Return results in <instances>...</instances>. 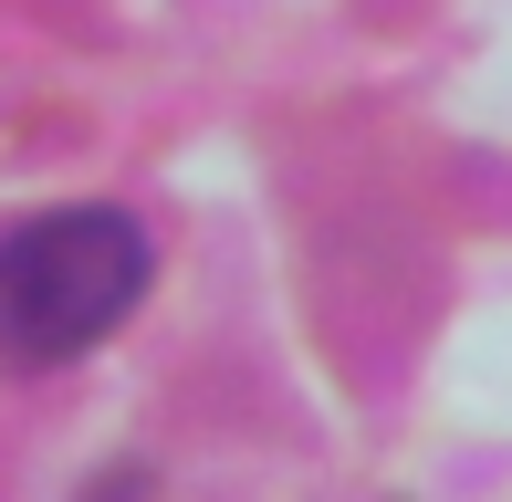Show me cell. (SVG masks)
Segmentation results:
<instances>
[{
    "label": "cell",
    "mask_w": 512,
    "mask_h": 502,
    "mask_svg": "<svg viewBox=\"0 0 512 502\" xmlns=\"http://www.w3.org/2000/svg\"><path fill=\"white\" fill-rule=\"evenodd\" d=\"M157 251L126 210L74 199V210H32L0 231V367L42 377L63 356H95L136 304H147Z\"/></svg>",
    "instance_id": "cell-1"
}]
</instances>
